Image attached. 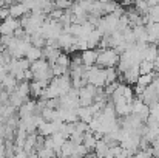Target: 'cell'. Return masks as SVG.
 <instances>
[{"instance_id": "cell-1", "label": "cell", "mask_w": 159, "mask_h": 158, "mask_svg": "<svg viewBox=\"0 0 159 158\" xmlns=\"http://www.w3.org/2000/svg\"><path fill=\"white\" fill-rule=\"evenodd\" d=\"M119 59H120V54L117 53L116 48H105V50H99L98 54V65L99 67H116L119 64Z\"/></svg>"}, {"instance_id": "cell-2", "label": "cell", "mask_w": 159, "mask_h": 158, "mask_svg": "<svg viewBox=\"0 0 159 158\" xmlns=\"http://www.w3.org/2000/svg\"><path fill=\"white\" fill-rule=\"evenodd\" d=\"M98 54L99 51L94 50V48H87L84 51H80V56H82V62L85 67H91L98 62Z\"/></svg>"}, {"instance_id": "cell-3", "label": "cell", "mask_w": 159, "mask_h": 158, "mask_svg": "<svg viewBox=\"0 0 159 158\" xmlns=\"http://www.w3.org/2000/svg\"><path fill=\"white\" fill-rule=\"evenodd\" d=\"M9 14H11L12 17H16V19H20V17H23L25 14H30V9H28V6H26L25 3L19 2V3L9 5Z\"/></svg>"}, {"instance_id": "cell-4", "label": "cell", "mask_w": 159, "mask_h": 158, "mask_svg": "<svg viewBox=\"0 0 159 158\" xmlns=\"http://www.w3.org/2000/svg\"><path fill=\"white\" fill-rule=\"evenodd\" d=\"M36 110H37V103L28 99V101H25L23 104L19 107V116L23 118V116H28V115H34Z\"/></svg>"}, {"instance_id": "cell-5", "label": "cell", "mask_w": 159, "mask_h": 158, "mask_svg": "<svg viewBox=\"0 0 159 158\" xmlns=\"http://www.w3.org/2000/svg\"><path fill=\"white\" fill-rule=\"evenodd\" d=\"M17 85H19V81H17L16 76H12L11 73H8V74L5 76L3 82H2V87H3L5 90H8L9 93H12V92L17 89Z\"/></svg>"}, {"instance_id": "cell-6", "label": "cell", "mask_w": 159, "mask_h": 158, "mask_svg": "<svg viewBox=\"0 0 159 158\" xmlns=\"http://www.w3.org/2000/svg\"><path fill=\"white\" fill-rule=\"evenodd\" d=\"M37 132L40 135H43V136H50V135H53L54 132H57V130H56V126H54L53 121H43L37 127Z\"/></svg>"}, {"instance_id": "cell-7", "label": "cell", "mask_w": 159, "mask_h": 158, "mask_svg": "<svg viewBox=\"0 0 159 158\" xmlns=\"http://www.w3.org/2000/svg\"><path fill=\"white\" fill-rule=\"evenodd\" d=\"M25 57H26L28 60H31V62H34V60H37V59H42V57H43V48L36 47V45H31L30 50L25 54Z\"/></svg>"}, {"instance_id": "cell-8", "label": "cell", "mask_w": 159, "mask_h": 158, "mask_svg": "<svg viewBox=\"0 0 159 158\" xmlns=\"http://www.w3.org/2000/svg\"><path fill=\"white\" fill-rule=\"evenodd\" d=\"M16 92H17L25 101H28V96L31 95V85H30V82H28V81H22V82H19Z\"/></svg>"}, {"instance_id": "cell-9", "label": "cell", "mask_w": 159, "mask_h": 158, "mask_svg": "<svg viewBox=\"0 0 159 158\" xmlns=\"http://www.w3.org/2000/svg\"><path fill=\"white\" fill-rule=\"evenodd\" d=\"M153 81H155V73L150 71V73H142V74H139L136 84H139V85H142V87H148Z\"/></svg>"}, {"instance_id": "cell-10", "label": "cell", "mask_w": 159, "mask_h": 158, "mask_svg": "<svg viewBox=\"0 0 159 158\" xmlns=\"http://www.w3.org/2000/svg\"><path fill=\"white\" fill-rule=\"evenodd\" d=\"M153 70H155V62L147 60V59L141 60V64H139V71H141V74H142V73H150V71H153Z\"/></svg>"}, {"instance_id": "cell-11", "label": "cell", "mask_w": 159, "mask_h": 158, "mask_svg": "<svg viewBox=\"0 0 159 158\" xmlns=\"http://www.w3.org/2000/svg\"><path fill=\"white\" fill-rule=\"evenodd\" d=\"M23 103H25V99H23V98H22V96H20V95H19L16 90H14L12 93H9V104H12L16 108H19V107L23 104Z\"/></svg>"}, {"instance_id": "cell-12", "label": "cell", "mask_w": 159, "mask_h": 158, "mask_svg": "<svg viewBox=\"0 0 159 158\" xmlns=\"http://www.w3.org/2000/svg\"><path fill=\"white\" fill-rule=\"evenodd\" d=\"M56 64H59V65H62V67H68L70 68V65H71V57H70V53H60L59 54V57H57V60H56Z\"/></svg>"}, {"instance_id": "cell-13", "label": "cell", "mask_w": 159, "mask_h": 158, "mask_svg": "<svg viewBox=\"0 0 159 158\" xmlns=\"http://www.w3.org/2000/svg\"><path fill=\"white\" fill-rule=\"evenodd\" d=\"M0 34H2V36H5V34H12V36H14V28H12L8 22L2 20V22H0Z\"/></svg>"}, {"instance_id": "cell-14", "label": "cell", "mask_w": 159, "mask_h": 158, "mask_svg": "<svg viewBox=\"0 0 159 158\" xmlns=\"http://www.w3.org/2000/svg\"><path fill=\"white\" fill-rule=\"evenodd\" d=\"M54 5H56V8H60V9H68V8H71L73 2H71V0H54Z\"/></svg>"}, {"instance_id": "cell-15", "label": "cell", "mask_w": 159, "mask_h": 158, "mask_svg": "<svg viewBox=\"0 0 159 158\" xmlns=\"http://www.w3.org/2000/svg\"><path fill=\"white\" fill-rule=\"evenodd\" d=\"M9 6H0V20H5L6 17H9Z\"/></svg>"}, {"instance_id": "cell-16", "label": "cell", "mask_w": 159, "mask_h": 158, "mask_svg": "<svg viewBox=\"0 0 159 158\" xmlns=\"http://www.w3.org/2000/svg\"><path fill=\"white\" fill-rule=\"evenodd\" d=\"M31 79H34V73L31 68H26L25 70V81H31Z\"/></svg>"}, {"instance_id": "cell-17", "label": "cell", "mask_w": 159, "mask_h": 158, "mask_svg": "<svg viewBox=\"0 0 159 158\" xmlns=\"http://www.w3.org/2000/svg\"><path fill=\"white\" fill-rule=\"evenodd\" d=\"M16 2H17V0H5L6 5H12V3H16Z\"/></svg>"}, {"instance_id": "cell-18", "label": "cell", "mask_w": 159, "mask_h": 158, "mask_svg": "<svg viewBox=\"0 0 159 158\" xmlns=\"http://www.w3.org/2000/svg\"><path fill=\"white\" fill-rule=\"evenodd\" d=\"M19 2H22V3H28V2H31V0H19Z\"/></svg>"}]
</instances>
